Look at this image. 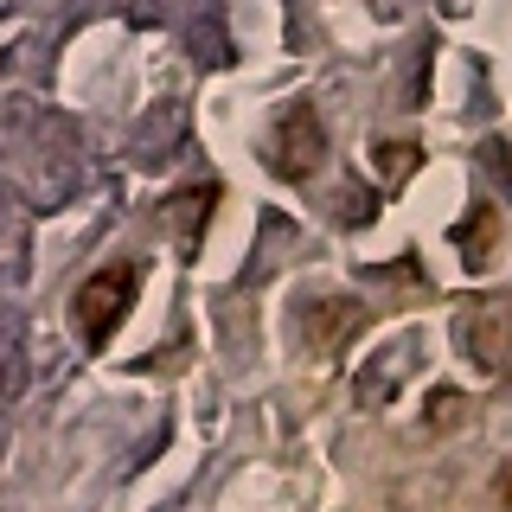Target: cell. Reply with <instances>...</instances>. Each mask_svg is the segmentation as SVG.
I'll list each match as a JSON object with an SVG mask.
<instances>
[{
  "instance_id": "6da1fadb",
  "label": "cell",
  "mask_w": 512,
  "mask_h": 512,
  "mask_svg": "<svg viewBox=\"0 0 512 512\" xmlns=\"http://www.w3.org/2000/svg\"><path fill=\"white\" fill-rule=\"evenodd\" d=\"M135 295H141V269L135 263H103L71 295V320H77V333H84L90 352H103L116 340V327L128 320V308H135Z\"/></svg>"
},
{
  "instance_id": "7a4b0ae2",
  "label": "cell",
  "mask_w": 512,
  "mask_h": 512,
  "mask_svg": "<svg viewBox=\"0 0 512 512\" xmlns=\"http://www.w3.org/2000/svg\"><path fill=\"white\" fill-rule=\"evenodd\" d=\"M320 160H327V128H320L314 103H288L276 116V135H269V167L282 180H314Z\"/></svg>"
},
{
  "instance_id": "3957f363",
  "label": "cell",
  "mask_w": 512,
  "mask_h": 512,
  "mask_svg": "<svg viewBox=\"0 0 512 512\" xmlns=\"http://www.w3.org/2000/svg\"><path fill=\"white\" fill-rule=\"evenodd\" d=\"M455 340L474 352L480 372L500 378L512 365V301H468V308L455 314Z\"/></svg>"
},
{
  "instance_id": "277c9868",
  "label": "cell",
  "mask_w": 512,
  "mask_h": 512,
  "mask_svg": "<svg viewBox=\"0 0 512 512\" xmlns=\"http://www.w3.org/2000/svg\"><path fill=\"white\" fill-rule=\"evenodd\" d=\"M372 320V308L365 301H346V295H320L308 301V320H301V333H308V352H320V359H333V352H346V340Z\"/></svg>"
},
{
  "instance_id": "5b68a950",
  "label": "cell",
  "mask_w": 512,
  "mask_h": 512,
  "mask_svg": "<svg viewBox=\"0 0 512 512\" xmlns=\"http://www.w3.org/2000/svg\"><path fill=\"white\" fill-rule=\"evenodd\" d=\"M455 250H461V263H468V269H487L493 256H500V205L480 199L474 212L455 224Z\"/></svg>"
},
{
  "instance_id": "8992f818",
  "label": "cell",
  "mask_w": 512,
  "mask_h": 512,
  "mask_svg": "<svg viewBox=\"0 0 512 512\" xmlns=\"http://www.w3.org/2000/svg\"><path fill=\"white\" fill-rule=\"evenodd\" d=\"M212 199H218V186H192V192H173V199L160 205V218H167V231H173V244H180V250L199 244L205 218H212Z\"/></svg>"
},
{
  "instance_id": "52a82bcc",
  "label": "cell",
  "mask_w": 512,
  "mask_h": 512,
  "mask_svg": "<svg viewBox=\"0 0 512 512\" xmlns=\"http://www.w3.org/2000/svg\"><path fill=\"white\" fill-rule=\"evenodd\" d=\"M404 365H416V346H391L378 352V372L359 378V404H384V397L397 391V378H404Z\"/></svg>"
},
{
  "instance_id": "ba28073f",
  "label": "cell",
  "mask_w": 512,
  "mask_h": 512,
  "mask_svg": "<svg viewBox=\"0 0 512 512\" xmlns=\"http://www.w3.org/2000/svg\"><path fill=\"white\" fill-rule=\"evenodd\" d=\"M416 160H423V148H416V141H378V173H384V186H404L410 173H416Z\"/></svg>"
},
{
  "instance_id": "9c48e42d",
  "label": "cell",
  "mask_w": 512,
  "mask_h": 512,
  "mask_svg": "<svg viewBox=\"0 0 512 512\" xmlns=\"http://www.w3.org/2000/svg\"><path fill=\"white\" fill-rule=\"evenodd\" d=\"M468 416V397L461 391H429V429H455Z\"/></svg>"
},
{
  "instance_id": "30bf717a",
  "label": "cell",
  "mask_w": 512,
  "mask_h": 512,
  "mask_svg": "<svg viewBox=\"0 0 512 512\" xmlns=\"http://www.w3.org/2000/svg\"><path fill=\"white\" fill-rule=\"evenodd\" d=\"M480 154H487V167L500 173V180H512V160H506V141H487V148H480Z\"/></svg>"
}]
</instances>
